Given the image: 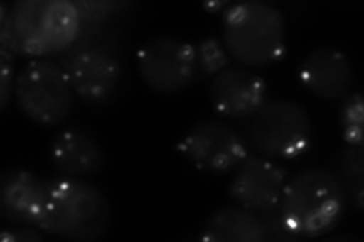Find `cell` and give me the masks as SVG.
I'll list each match as a JSON object with an SVG mask.
<instances>
[{
    "mask_svg": "<svg viewBox=\"0 0 364 242\" xmlns=\"http://www.w3.org/2000/svg\"><path fill=\"white\" fill-rule=\"evenodd\" d=\"M246 138L259 156L272 160L298 159L311 147V119L293 100L266 101L249 119Z\"/></svg>",
    "mask_w": 364,
    "mask_h": 242,
    "instance_id": "6",
    "label": "cell"
},
{
    "mask_svg": "<svg viewBox=\"0 0 364 242\" xmlns=\"http://www.w3.org/2000/svg\"><path fill=\"white\" fill-rule=\"evenodd\" d=\"M109 224V200L95 183L64 175L46 179V204L38 224L43 233L93 242L108 232Z\"/></svg>",
    "mask_w": 364,
    "mask_h": 242,
    "instance_id": "1",
    "label": "cell"
},
{
    "mask_svg": "<svg viewBox=\"0 0 364 242\" xmlns=\"http://www.w3.org/2000/svg\"><path fill=\"white\" fill-rule=\"evenodd\" d=\"M75 5L79 13V20H81V31H91L102 28H116L112 23V17L124 13V9L129 8L132 4L81 0V2H75Z\"/></svg>",
    "mask_w": 364,
    "mask_h": 242,
    "instance_id": "18",
    "label": "cell"
},
{
    "mask_svg": "<svg viewBox=\"0 0 364 242\" xmlns=\"http://www.w3.org/2000/svg\"><path fill=\"white\" fill-rule=\"evenodd\" d=\"M11 21L23 53L36 60L60 56L81 33L77 8L68 0H17Z\"/></svg>",
    "mask_w": 364,
    "mask_h": 242,
    "instance_id": "5",
    "label": "cell"
},
{
    "mask_svg": "<svg viewBox=\"0 0 364 242\" xmlns=\"http://www.w3.org/2000/svg\"><path fill=\"white\" fill-rule=\"evenodd\" d=\"M0 239L4 242H43V232L33 226H20L18 229H5Z\"/></svg>",
    "mask_w": 364,
    "mask_h": 242,
    "instance_id": "23",
    "label": "cell"
},
{
    "mask_svg": "<svg viewBox=\"0 0 364 242\" xmlns=\"http://www.w3.org/2000/svg\"><path fill=\"white\" fill-rule=\"evenodd\" d=\"M17 56H25V53L11 21V9L2 2L0 4V57L13 62Z\"/></svg>",
    "mask_w": 364,
    "mask_h": 242,
    "instance_id": "21",
    "label": "cell"
},
{
    "mask_svg": "<svg viewBox=\"0 0 364 242\" xmlns=\"http://www.w3.org/2000/svg\"><path fill=\"white\" fill-rule=\"evenodd\" d=\"M352 65L348 56L334 48H317L299 67L302 87L318 99L341 100L350 93Z\"/></svg>",
    "mask_w": 364,
    "mask_h": 242,
    "instance_id": "13",
    "label": "cell"
},
{
    "mask_svg": "<svg viewBox=\"0 0 364 242\" xmlns=\"http://www.w3.org/2000/svg\"><path fill=\"white\" fill-rule=\"evenodd\" d=\"M261 229H263L264 241L269 242H290V241H298L290 230L287 229L286 223L282 220V215L279 212V207H270V209L255 212Z\"/></svg>",
    "mask_w": 364,
    "mask_h": 242,
    "instance_id": "20",
    "label": "cell"
},
{
    "mask_svg": "<svg viewBox=\"0 0 364 242\" xmlns=\"http://www.w3.org/2000/svg\"><path fill=\"white\" fill-rule=\"evenodd\" d=\"M49 159L61 175L72 177L96 175L105 164L104 150L97 138L81 126H68L53 135Z\"/></svg>",
    "mask_w": 364,
    "mask_h": 242,
    "instance_id": "14",
    "label": "cell"
},
{
    "mask_svg": "<svg viewBox=\"0 0 364 242\" xmlns=\"http://www.w3.org/2000/svg\"><path fill=\"white\" fill-rule=\"evenodd\" d=\"M222 38L232 60L246 67L264 68L286 55V21L273 5L245 0L223 11Z\"/></svg>",
    "mask_w": 364,
    "mask_h": 242,
    "instance_id": "4",
    "label": "cell"
},
{
    "mask_svg": "<svg viewBox=\"0 0 364 242\" xmlns=\"http://www.w3.org/2000/svg\"><path fill=\"white\" fill-rule=\"evenodd\" d=\"M234 171L230 195L238 206L261 212L279 204L289 175L277 160L249 153Z\"/></svg>",
    "mask_w": 364,
    "mask_h": 242,
    "instance_id": "10",
    "label": "cell"
},
{
    "mask_svg": "<svg viewBox=\"0 0 364 242\" xmlns=\"http://www.w3.org/2000/svg\"><path fill=\"white\" fill-rule=\"evenodd\" d=\"M14 65L11 61L0 57V111L6 109L11 97L14 96Z\"/></svg>",
    "mask_w": 364,
    "mask_h": 242,
    "instance_id": "22",
    "label": "cell"
},
{
    "mask_svg": "<svg viewBox=\"0 0 364 242\" xmlns=\"http://www.w3.org/2000/svg\"><path fill=\"white\" fill-rule=\"evenodd\" d=\"M75 97L70 80L56 61L31 60L16 77L14 99L18 111L44 128L60 126L70 117Z\"/></svg>",
    "mask_w": 364,
    "mask_h": 242,
    "instance_id": "7",
    "label": "cell"
},
{
    "mask_svg": "<svg viewBox=\"0 0 364 242\" xmlns=\"http://www.w3.org/2000/svg\"><path fill=\"white\" fill-rule=\"evenodd\" d=\"M337 179L358 212L364 199V150L363 145H346L336 160Z\"/></svg>",
    "mask_w": 364,
    "mask_h": 242,
    "instance_id": "16",
    "label": "cell"
},
{
    "mask_svg": "<svg viewBox=\"0 0 364 242\" xmlns=\"http://www.w3.org/2000/svg\"><path fill=\"white\" fill-rule=\"evenodd\" d=\"M46 204V179L11 168L0 176V216L14 226L38 227Z\"/></svg>",
    "mask_w": 364,
    "mask_h": 242,
    "instance_id": "12",
    "label": "cell"
},
{
    "mask_svg": "<svg viewBox=\"0 0 364 242\" xmlns=\"http://www.w3.org/2000/svg\"><path fill=\"white\" fill-rule=\"evenodd\" d=\"M202 239L210 242H264V235L257 214L237 204L214 211L205 221Z\"/></svg>",
    "mask_w": 364,
    "mask_h": 242,
    "instance_id": "15",
    "label": "cell"
},
{
    "mask_svg": "<svg viewBox=\"0 0 364 242\" xmlns=\"http://www.w3.org/2000/svg\"><path fill=\"white\" fill-rule=\"evenodd\" d=\"M348 195L336 172L309 167L287 179L279 212L298 239L322 238L334 230L346 211Z\"/></svg>",
    "mask_w": 364,
    "mask_h": 242,
    "instance_id": "2",
    "label": "cell"
},
{
    "mask_svg": "<svg viewBox=\"0 0 364 242\" xmlns=\"http://www.w3.org/2000/svg\"><path fill=\"white\" fill-rule=\"evenodd\" d=\"M210 99L220 117L249 120L267 101V84L247 68L230 65L211 79Z\"/></svg>",
    "mask_w": 364,
    "mask_h": 242,
    "instance_id": "11",
    "label": "cell"
},
{
    "mask_svg": "<svg viewBox=\"0 0 364 242\" xmlns=\"http://www.w3.org/2000/svg\"><path fill=\"white\" fill-rule=\"evenodd\" d=\"M231 56L226 52L225 45L215 37L203 38L195 48L196 77L213 79L225 68L230 67Z\"/></svg>",
    "mask_w": 364,
    "mask_h": 242,
    "instance_id": "17",
    "label": "cell"
},
{
    "mask_svg": "<svg viewBox=\"0 0 364 242\" xmlns=\"http://www.w3.org/2000/svg\"><path fill=\"white\" fill-rule=\"evenodd\" d=\"M326 241H348V242L358 241V242H361V239L357 238V236H354V235H334V236H326Z\"/></svg>",
    "mask_w": 364,
    "mask_h": 242,
    "instance_id": "24",
    "label": "cell"
},
{
    "mask_svg": "<svg viewBox=\"0 0 364 242\" xmlns=\"http://www.w3.org/2000/svg\"><path fill=\"white\" fill-rule=\"evenodd\" d=\"M135 67L147 88L175 94L196 79L195 48L175 37H154L140 45Z\"/></svg>",
    "mask_w": 364,
    "mask_h": 242,
    "instance_id": "8",
    "label": "cell"
},
{
    "mask_svg": "<svg viewBox=\"0 0 364 242\" xmlns=\"http://www.w3.org/2000/svg\"><path fill=\"white\" fill-rule=\"evenodd\" d=\"M179 148L193 167L208 175H228L249 155L246 138L220 120L196 123L186 133Z\"/></svg>",
    "mask_w": 364,
    "mask_h": 242,
    "instance_id": "9",
    "label": "cell"
},
{
    "mask_svg": "<svg viewBox=\"0 0 364 242\" xmlns=\"http://www.w3.org/2000/svg\"><path fill=\"white\" fill-rule=\"evenodd\" d=\"M363 96L358 91L348 93L338 108V124L349 145H363Z\"/></svg>",
    "mask_w": 364,
    "mask_h": 242,
    "instance_id": "19",
    "label": "cell"
},
{
    "mask_svg": "<svg viewBox=\"0 0 364 242\" xmlns=\"http://www.w3.org/2000/svg\"><path fill=\"white\" fill-rule=\"evenodd\" d=\"M76 97L90 106H107L116 99L123 77L120 40L116 28L81 31L77 40L60 55Z\"/></svg>",
    "mask_w": 364,
    "mask_h": 242,
    "instance_id": "3",
    "label": "cell"
}]
</instances>
